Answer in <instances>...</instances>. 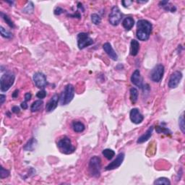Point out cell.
<instances>
[{
    "mask_svg": "<svg viewBox=\"0 0 185 185\" xmlns=\"http://www.w3.org/2000/svg\"><path fill=\"white\" fill-rule=\"evenodd\" d=\"M103 49H104V52L106 53L108 56H109L112 60H114V61H117V60H118V55H117L116 52L114 51V49H113L112 46L110 43H105V44L103 45Z\"/></svg>",
    "mask_w": 185,
    "mask_h": 185,
    "instance_id": "15",
    "label": "cell"
},
{
    "mask_svg": "<svg viewBox=\"0 0 185 185\" xmlns=\"http://www.w3.org/2000/svg\"><path fill=\"white\" fill-rule=\"evenodd\" d=\"M9 174H10V172H9V171L4 169L3 166H1V170H0V178H1L2 179H4V178H8Z\"/></svg>",
    "mask_w": 185,
    "mask_h": 185,
    "instance_id": "31",
    "label": "cell"
},
{
    "mask_svg": "<svg viewBox=\"0 0 185 185\" xmlns=\"http://www.w3.org/2000/svg\"><path fill=\"white\" fill-rule=\"evenodd\" d=\"M72 127L75 133H83L85 129L84 124L80 121H73L72 123Z\"/></svg>",
    "mask_w": 185,
    "mask_h": 185,
    "instance_id": "20",
    "label": "cell"
},
{
    "mask_svg": "<svg viewBox=\"0 0 185 185\" xmlns=\"http://www.w3.org/2000/svg\"><path fill=\"white\" fill-rule=\"evenodd\" d=\"M0 33H1V35H2V37L8 38V39H10V38H12L13 36V33H12L10 31L4 29L2 26L0 27Z\"/></svg>",
    "mask_w": 185,
    "mask_h": 185,
    "instance_id": "28",
    "label": "cell"
},
{
    "mask_svg": "<svg viewBox=\"0 0 185 185\" xmlns=\"http://www.w3.org/2000/svg\"><path fill=\"white\" fill-rule=\"evenodd\" d=\"M129 118H130L132 122L135 124L142 123L144 120L143 115L141 114L139 109L137 108H134L131 110L130 113H129Z\"/></svg>",
    "mask_w": 185,
    "mask_h": 185,
    "instance_id": "12",
    "label": "cell"
},
{
    "mask_svg": "<svg viewBox=\"0 0 185 185\" xmlns=\"http://www.w3.org/2000/svg\"><path fill=\"white\" fill-rule=\"evenodd\" d=\"M12 112H13V113H15V114H19V113H20V109L18 106H13V108H12Z\"/></svg>",
    "mask_w": 185,
    "mask_h": 185,
    "instance_id": "37",
    "label": "cell"
},
{
    "mask_svg": "<svg viewBox=\"0 0 185 185\" xmlns=\"http://www.w3.org/2000/svg\"><path fill=\"white\" fill-rule=\"evenodd\" d=\"M31 97H32V95H31V93L30 92L26 93L25 94V102L29 101L31 99Z\"/></svg>",
    "mask_w": 185,
    "mask_h": 185,
    "instance_id": "36",
    "label": "cell"
},
{
    "mask_svg": "<svg viewBox=\"0 0 185 185\" xmlns=\"http://www.w3.org/2000/svg\"><path fill=\"white\" fill-rule=\"evenodd\" d=\"M54 12V14L56 15H62V13H64V9L60 8V7H57V8H55Z\"/></svg>",
    "mask_w": 185,
    "mask_h": 185,
    "instance_id": "34",
    "label": "cell"
},
{
    "mask_svg": "<svg viewBox=\"0 0 185 185\" xmlns=\"http://www.w3.org/2000/svg\"><path fill=\"white\" fill-rule=\"evenodd\" d=\"M153 131V127L151 126L149 127V128L147 129V131H146L143 134H142L140 138L138 139V140H137V143L142 144V143H144L146 141H148L149 139L151 138V136H152Z\"/></svg>",
    "mask_w": 185,
    "mask_h": 185,
    "instance_id": "16",
    "label": "cell"
},
{
    "mask_svg": "<svg viewBox=\"0 0 185 185\" xmlns=\"http://www.w3.org/2000/svg\"><path fill=\"white\" fill-rule=\"evenodd\" d=\"M5 101H6V95L4 94H1V95H0V104L1 105L3 104Z\"/></svg>",
    "mask_w": 185,
    "mask_h": 185,
    "instance_id": "38",
    "label": "cell"
},
{
    "mask_svg": "<svg viewBox=\"0 0 185 185\" xmlns=\"http://www.w3.org/2000/svg\"><path fill=\"white\" fill-rule=\"evenodd\" d=\"M179 128L182 132V133H185V125H184V118L183 115H182L179 119Z\"/></svg>",
    "mask_w": 185,
    "mask_h": 185,
    "instance_id": "32",
    "label": "cell"
},
{
    "mask_svg": "<svg viewBox=\"0 0 185 185\" xmlns=\"http://www.w3.org/2000/svg\"><path fill=\"white\" fill-rule=\"evenodd\" d=\"M148 1H137L138 3H146Z\"/></svg>",
    "mask_w": 185,
    "mask_h": 185,
    "instance_id": "41",
    "label": "cell"
},
{
    "mask_svg": "<svg viewBox=\"0 0 185 185\" xmlns=\"http://www.w3.org/2000/svg\"><path fill=\"white\" fill-rule=\"evenodd\" d=\"M18 94H19V90H15L13 93V95H12V96H13V98H18Z\"/></svg>",
    "mask_w": 185,
    "mask_h": 185,
    "instance_id": "40",
    "label": "cell"
},
{
    "mask_svg": "<svg viewBox=\"0 0 185 185\" xmlns=\"http://www.w3.org/2000/svg\"><path fill=\"white\" fill-rule=\"evenodd\" d=\"M143 78H142L139 69H136L133 72V74L131 76V82L134 85L137 87L143 88Z\"/></svg>",
    "mask_w": 185,
    "mask_h": 185,
    "instance_id": "14",
    "label": "cell"
},
{
    "mask_svg": "<svg viewBox=\"0 0 185 185\" xmlns=\"http://www.w3.org/2000/svg\"><path fill=\"white\" fill-rule=\"evenodd\" d=\"M47 93H46V91L45 90H41L40 91H38L36 94V96L37 98H40V99H43V98H44L46 96Z\"/></svg>",
    "mask_w": 185,
    "mask_h": 185,
    "instance_id": "33",
    "label": "cell"
},
{
    "mask_svg": "<svg viewBox=\"0 0 185 185\" xmlns=\"http://www.w3.org/2000/svg\"><path fill=\"white\" fill-rule=\"evenodd\" d=\"M60 96L58 94H54L51 98L48 103L46 105V112H52L55 110V109L58 106V103L59 101Z\"/></svg>",
    "mask_w": 185,
    "mask_h": 185,
    "instance_id": "13",
    "label": "cell"
},
{
    "mask_svg": "<svg viewBox=\"0 0 185 185\" xmlns=\"http://www.w3.org/2000/svg\"><path fill=\"white\" fill-rule=\"evenodd\" d=\"M155 130L158 134L163 133L166 134V135H170V134H171V132L169 129L166 128V127H160V126L156 127Z\"/></svg>",
    "mask_w": 185,
    "mask_h": 185,
    "instance_id": "29",
    "label": "cell"
},
{
    "mask_svg": "<svg viewBox=\"0 0 185 185\" xmlns=\"http://www.w3.org/2000/svg\"><path fill=\"white\" fill-rule=\"evenodd\" d=\"M60 104L65 106L70 103L74 96V87L72 84H68L65 86L64 90L60 94Z\"/></svg>",
    "mask_w": 185,
    "mask_h": 185,
    "instance_id": "4",
    "label": "cell"
},
{
    "mask_svg": "<svg viewBox=\"0 0 185 185\" xmlns=\"http://www.w3.org/2000/svg\"><path fill=\"white\" fill-rule=\"evenodd\" d=\"M57 147L60 152L66 155L72 154L75 150V147L73 145L70 139L67 136H64L59 139V140L57 142Z\"/></svg>",
    "mask_w": 185,
    "mask_h": 185,
    "instance_id": "3",
    "label": "cell"
},
{
    "mask_svg": "<svg viewBox=\"0 0 185 185\" xmlns=\"http://www.w3.org/2000/svg\"><path fill=\"white\" fill-rule=\"evenodd\" d=\"M20 106H21V108H22L23 109H28V104H27V102H25V101H24L23 102L21 103Z\"/></svg>",
    "mask_w": 185,
    "mask_h": 185,
    "instance_id": "39",
    "label": "cell"
},
{
    "mask_svg": "<svg viewBox=\"0 0 185 185\" xmlns=\"http://www.w3.org/2000/svg\"><path fill=\"white\" fill-rule=\"evenodd\" d=\"M159 6L161 8L165 9L166 11H170L171 13H174L177 10L176 7L174 5H172L169 1H161L160 2Z\"/></svg>",
    "mask_w": 185,
    "mask_h": 185,
    "instance_id": "19",
    "label": "cell"
},
{
    "mask_svg": "<svg viewBox=\"0 0 185 185\" xmlns=\"http://www.w3.org/2000/svg\"><path fill=\"white\" fill-rule=\"evenodd\" d=\"M133 1H129V0H124V1H122V4L124 8H128L129 6H130L133 4Z\"/></svg>",
    "mask_w": 185,
    "mask_h": 185,
    "instance_id": "35",
    "label": "cell"
},
{
    "mask_svg": "<svg viewBox=\"0 0 185 185\" xmlns=\"http://www.w3.org/2000/svg\"><path fill=\"white\" fill-rule=\"evenodd\" d=\"M15 80V75L12 73H6L0 78V89L2 92H7L13 85Z\"/></svg>",
    "mask_w": 185,
    "mask_h": 185,
    "instance_id": "5",
    "label": "cell"
},
{
    "mask_svg": "<svg viewBox=\"0 0 185 185\" xmlns=\"http://www.w3.org/2000/svg\"><path fill=\"white\" fill-rule=\"evenodd\" d=\"M88 171L91 177L95 178L100 177L101 171V159L100 157L94 155L90 158L88 164Z\"/></svg>",
    "mask_w": 185,
    "mask_h": 185,
    "instance_id": "2",
    "label": "cell"
},
{
    "mask_svg": "<svg viewBox=\"0 0 185 185\" xmlns=\"http://www.w3.org/2000/svg\"><path fill=\"white\" fill-rule=\"evenodd\" d=\"M122 17H123V15H122V12L120 11L119 8L117 6H114L112 8L111 13H110L109 16L110 24L114 26L118 25L121 22Z\"/></svg>",
    "mask_w": 185,
    "mask_h": 185,
    "instance_id": "8",
    "label": "cell"
},
{
    "mask_svg": "<svg viewBox=\"0 0 185 185\" xmlns=\"http://www.w3.org/2000/svg\"><path fill=\"white\" fill-rule=\"evenodd\" d=\"M153 25L152 23L147 20H139L137 23L136 36L140 41H145L150 38L152 33Z\"/></svg>",
    "mask_w": 185,
    "mask_h": 185,
    "instance_id": "1",
    "label": "cell"
},
{
    "mask_svg": "<svg viewBox=\"0 0 185 185\" xmlns=\"http://www.w3.org/2000/svg\"><path fill=\"white\" fill-rule=\"evenodd\" d=\"M34 11V4L32 2H29L25 8L23 9V13L25 14H32Z\"/></svg>",
    "mask_w": 185,
    "mask_h": 185,
    "instance_id": "25",
    "label": "cell"
},
{
    "mask_svg": "<svg viewBox=\"0 0 185 185\" xmlns=\"http://www.w3.org/2000/svg\"><path fill=\"white\" fill-rule=\"evenodd\" d=\"M37 141L35 138H31L28 141V143L24 145L23 150L25 151H33L35 148V145H36Z\"/></svg>",
    "mask_w": 185,
    "mask_h": 185,
    "instance_id": "21",
    "label": "cell"
},
{
    "mask_svg": "<svg viewBox=\"0 0 185 185\" xmlns=\"http://www.w3.org/2000/svg\"><path fill=\"white\" fill-rule=\"evenodd\" d=\"M129 93H130V99H131V101L132 103H136L137 101H138V90H137L135 88H132L130 89V91H129Z\"/></svg>",
    "mask_w": 185,
    "mask_h": 185,
    "instance_id": "24",
    "label": "cell"
},
{
    "mask_svg": "<svg viewBox=\"0 0 185 185\" xmlns=\"http://www.w3.org/2000/svg\"><path fill=\"white\" fill-rule=\"evenodd\" d=\"M124 153H120L117 155L116 159H114L112 162L109 163L106 167L105 168L106 171H110V170H114L118 168L122 164V163L124 161Z\"/></svg>",
    "mask_w": 185,
    "mask_h": 185,
    "instance_id": "11",
    "label": "cell"
},
{
    "mask_svg": "<svg viewBox=\"0 0 185 185\" xmlns=\"http://www.w3.org/2000/svg\"><path fill=\"white\" fill-rule=\"evenodd\" d=\"M134 25V20L133 18L131 17H127L124 19V20L122 21V26L125 28L127 30H130L132 28H133Z\"/></svg>",
    "mask_w": 185,
    "mask_h": 185,
    "instance_id": "18",
    "label": "cell"
},
{
    "mask_svg": "<svg viewBox=\"0 0 185 185\" xmlns=\"http://www.w3.org/2000/svg\"><path fill=\"white\" fill-rule=\"evenodd\" d=\"M182 79V73L181 71L177 70L171 74L168 85L170 88H176L179 85Z\"/></svg>",
    "mask_w": 185,
    "mask_h": 185,
    "instance_id": "10",
    "label": "cell"
},
{
    "mask_svg": "<svg viewBox=\"0 0 185 185\" xmlns=\"http://www.w3.org/2000/svg\"><path fill=\"white\" fill-rule=\"evenodd\" d=\"M0 15H1V17L2 18H3V20L5 21L6 23L8 24V25L11 28H15V24H14V23L12 21V20L10 19V18L8 15H6V14H4L2 13V12H1L0 13Z\"/></svg>",
    "mask_w": 185,
    "mask_h": 185,
    "instance_id": "26",
    "label": "cell"
},
{
    "mask_svg": "<svg viewBox=\"0 0 185 185\" xmlns=\"http://www.w3.org/2000/svg\"><path fill=\"white\" fill-rule=\"evenodd\" d=\"M102 154L106 158V159L112 160V158L114 157L115 152L113 150H112V149L107 148V149H104V150H103Z\"/></svg>",
    "mask_w": 185,
    "mask_h": 185,
    "instance_id": "23",
    "label": "cell"
},
{
    "mask_svg": "<svg viewBox=\"0 0 185 185\" xmlns=\"http://www.w3.org/2000/svg\"><path fill=\"white\" fill-rule=\"evenodd\" d=\"M33 80L35 85L38 88H44L48 84L46 76L41 72H38L33 74Z\"/></svg>",
    "mask_w": 185,
    "mask_h": 185,
    "instance_id": "9",
    "label": "cell"
},
{
    "mask_svg": "<svg viewBox=\"0 0 185 185\" xmlns=\"http://www.w3.org/2000/svg\"><path fill=\"white\" fill-rule=\"evenodd\" d=\"M164 66L162 64H158L153 67L150 72V79L154 83H159L164 74Z\"/></svg>",
    "mask_w": 185,
    "mask_h": 185,
    "instance_id": "7",
    "label": "cell"
},
{
    "mask_svg": "<svg viewBox=\"0 0 185 185\" xmlns=\"http://www.w3.org/2000/svg\"><path fill=\"white\" fill-rule=\"evenodd\" d=\"M154 184H166V185H170L171 182L170 180L166 177H160L155 180V182H153Z\"/></svg>",
    "mask_w": 185,
    "mask_h": 185,
    "instance_id": "27",
    "label": "cell"
},
{
    "mask_svg": "<svg viewBox=\"0 0 185 185\" xmlns=\"http://www.w3.org/2000/svg\"><path fill=\"white\" fill-rule=\"evenodd\" d=\"M91 21L95 25H99L101 23V18L96 13H93L91 15Z\"/></svg>",
    "mask_w": 185,
    "mask_h": 185,
    "instance_id": "30",
    "label": "cell"
},
{
    "mask_svg": "<svg viewBox=\"0 0 185 185\" xmlns=\"http://www.w3.org/2000/svg\"><path fill=\"white\" fill-rule=\"evenodd\" d=\"M43 104H44V102L41 100H37L35 101L31 104L30 106V111L32 112H35L39 111L40 109H41L43 106Z\"/></svg>",
    "mask_w": 185,
    "mask_h": 185,
    "instance_id": "22",
    "label": "cell"
},
{
    "mask_svg": "<svg viewBox=\"0 0 185 185\" xmlns=\"http://www.w3.org/2000/svg\"><path fill=\"white\" fill-rule=\"evenodd\" d=\"M139 51H140V44L138 41L135 39H133L130 43V51L129 54L131 56L135 57L138 54Z\"/></svg>",
    "mask_w": 185,
    "mask_h": 185,
    "instance_id": "17",
    "label": "cell"
},
{
    "mask_svg": "<svg viewBox=\"0 0 185 185\" xmlns=\"http://www.w3.org/2000/svg\"><path fill=\"white\" fill-rule=\"evenodd\" d=\"M77 41H78V46L79 49H84L90 46L93 45V38H91L88 33H80L77 36Z\"/></svg>",
    "mask_w": 185,
    "mask_h": 185,
    "instance_id": "6",
    "label": "cell"
}]
</instances>
